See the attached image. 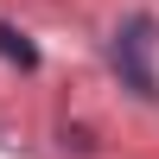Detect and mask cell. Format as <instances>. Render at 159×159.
Here are the masks:
<instances>
[{"label":"cell","mask_w":159,"mask_h":159,"mask_svg":"<svg viewBox=\"0 0 159 159\" xmlns=\"http://www.w3.org/2000/svg\"><path fill=\"white\" fill-rule=\"evenodd\" d=\"M0 57H13V64H19V70H32V64H38V51L25 45V38L13 32V25H0Z\"/></svg>","instance_id":"7a4b0ae2"},{"label":"cell","mask_w":159,"mask_h":159,"mask_svg":"<svg viewBox=\"0 0 159 159\" xmlns=\"http://www.w3.org/2000/svg\"><path fill=\"white\" fill-rule=\"evenodd\" d=\"M115 70L127 76L134 96H159V83H153V19H127V32L115 38Z\"/></svg>","instance_id":"6da1fadb"}]
</instances>
